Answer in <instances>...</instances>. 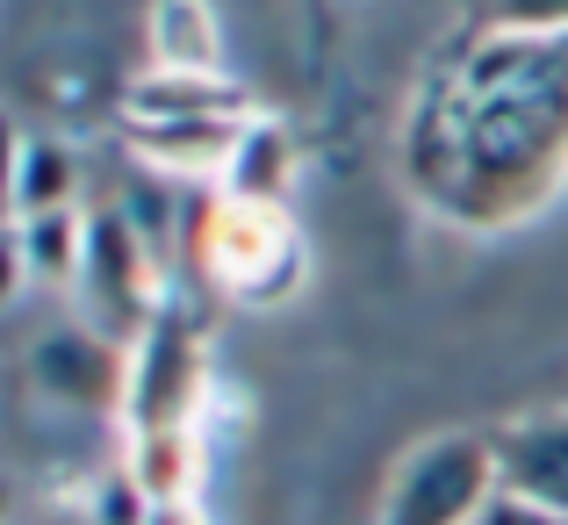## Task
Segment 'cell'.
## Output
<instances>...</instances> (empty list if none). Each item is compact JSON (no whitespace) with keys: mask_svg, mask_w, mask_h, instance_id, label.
<instances>
[{"mask_svg":"<svg viewBox=\"0 0 568 525\" xmlns=\"http://www.w3.org/2000/svg\"><path fill=\"white\" fill-rule=\"evenodd\" d=\"M130 475L152 504H194L202 489V432L194 425H166V432H130Z\"/></svg>","mask_w":568,"mask_h":525,"instance_id":"obj_9","label":"cell"},{"mask_svg":"<svg viewBox=\"0 0 568 525\" xmlns=\"http://www.w3.org/2000/svg\"><path fill=\"white\" fill-rule=\"evenodd\" d=\"M29 388L51 411H72V417H123L130 346L109 339L101 324H51L29 346Z\"/></svg>","mask_w":568,"mask_h":525,"instance_id":"obj_3","label":"cell"},{"mask_svg":"<svg viewBox=\"0 0 568 525\" xmlns=\"http://www.w3.org/2000/svg\"><path fill=\"white\" fill-rule=\"evenodd\" d=\"M504 29H568V0H497Z\"/></svg>","mask_w":568,"mask_h":525,"instance_id":"obj_17","label":"cell"},{"mask_svg":"<svg viewBox=\"0 0 568 525\" xmlns=\"http://www.w3.org/2000/svg\"><path fill=\"white\" fill-rule=\"evenodd\" d=\"M497 489H504L497 440L439 432L396 468V483L382 497V525H475Z\"/></svg>","mask_w":568,"mask_h":525,"instance_id":"obj_2","label":"cell"},{"mask_svg":"<svg viewBox=\"0 0 568 525\" xmlns=\"http://www.w3.org/2000/svg\"><path fill=\"white\" fill-rule=\"evenodd\" d=\"M497 468H504V489H518V497L568 518V417H540V425L504 432Z\"/></svg>","mask_w":568,"mask_h":525,"instance_id":"obj_7","label":"cell"},{"mask_svg":"<svg viewBox=\"0 0 568 525\" xmlns=\"http://www.w3.org/2000/svg\"><path fill=\"white\" fill-rule=\"evenodd\" d=\"M144 37H152L159 72H223V29L209 14V0H159Z\"/></svg>","mask_w":568,"mask_h":525,"instance_id":"obj_11","label":"cell"},{"mask_svg":"<svg viewBox=\"0 0 568 525\" xmlns=\"http://www.w3.org/2000/svg\"><path fill=\"white\" fill-rule=\"evenodd\" d=\"M475 525H568L561 512H547V504H532V497H518V489H497V497L483 504V518Z\"/></svg>","mask_w":568,"mask_h":525,"instance_id":"obj_15","label":"cell"},{"mask_svg":"<svg viewBox=\"0 0 568 525\" xmlns=\"http://www.w3.org/2000/svg\"><path fill=\"white\" fill-rule=\"evenodd\" d=\"M80 295L109 339H138L144 324L159 317V281H152V245H144L138 216L130 209H94V223H87V274H80Z\"/></svg>","mask_w":568,"mask_h":525,"instance_id":"obj_4","label":"cell"},{"mask_svg":"<svg viewBox=\"0 0 568 525\" xmlns=\"http://www.w3.org/2000/svg\"><path fill=\"white\" fill-rule=\"evenodd\" d=\"M22 130L0 115V223H14V173H22Z\"/></svg>","mask_w":568,"mask_h":525,"instance_id":"obj_18","label":"cell"},{"mask_svg":"<svg viewBox=\"0 0 568 525\" xmlns=\"http://www.w3.org/2000/svg\"><path fill=\"white\" fill-rule=\"evenodd\" d=\"M152 525H202V512H194V504H159Z\"/></svg>","mask_w":568,"mask_h":525,"instance_id":"obj_19","label":"cell"},{"mask_svg":"<svg viewBox=\"0 0 568 525\" xmlns=\"http://www.w3.org/2000/svg\"><path fill=\"white\" fill-rule=\"evenodd\" d=\"M87 209H51V216H22V260L37 289H80L87 274Z\"/></svg>","mask_w":568,"mask_h":525,"instance_id":"obj_12","label":"cell"},{"mask_svg":"<svg viewBox=\"0 0 568 525\" xmlns=\"http://www.w3.org/2000/svg\"><path fill=\"white\" fill-rule=\"evenodd\" d=\"M51 209H80V152L58 138H29L22 173H14V223L51 216Z\"/></svg>","mask_w":568,"mask_h":525,"instance_id":"obj_13","label":"cell"},{"mask_svg":"<svg viewBox=\"0 0 568 525\" xmlns=\"http://www.w3.org/2000/svg\"><path fill=\"white\" fill-rule=\"evenodd\" d=\"M8 512H14V489H8V475H0V525H8Z\"/></svg>","mask_w":568,"mask_h":525,"instance_id":"obj_20","label":"cell"},{"mask_svg":"<svg viewBox=\"0 0 568 525\" xmlns=\"http://www.w3.org/2000/svg\"><path fill=\"white\" fill-rule=\"evenodd\" d=\"M22 289H37V281H29V260H22V231L0 223V310L22 303Z\"/></svg>","mask_w":568,"mask_h":525,"instance_id":"obj_16","label":"cell"},{"mask_svg":"<svg viewBox=\"0 0 568 525\" xmlns=\"http://www.w3.org/2000/svg\"><path fill=\"white\" fill-rule=\"evenodd\" d=\"M194 411H202V339L181 317H152L130 339L123 425L130 432H166V425H194Z\"/></svg>","mask_w":568,"mask_h":525,"instance_id":"obj_5","label":"cell"},{"mask_svg":"<svg viewBox=\"0 0 568 525\" xmlns=\"http://www.w3.org/2000/svg\"><path fill=\"white\" fill-rule=\"evenodd\" d=\"M245 115H181V123H130V152L166 180H223Z\"/></svg>","mask_w":568,"mask_h":525,"instance_id":"obj_6","label":"cell"},{"mask_svg":"<svg viewBox=\"0 0 568 525\" xmlns=\"http://www.w3.org/2000/svg\"><path fill=\"white\" fill-rule=\"evenodd\" d=\"M152 518H159V504L138 489V475H130V468H115V475H101V483H94L87 525H152Z\"/></svg>","mask_w":568,"mask_h":525,"instance_id":"obj_14","label":"cell"},{"mask_svg":"<svg viewBox=\"0 0 568 525\" xmlns=\"http://www.w3.org/2000/svg\"><path fill=\"white\" fill-rule=\"evenodd\" d=\"M130 123H181V115H245V94H237L223 72H144L123 94Z\"/></svg>","mask_w":568,"mask_h":525,"instance_id":"obj_8","label":"cell"},{"mask_svg":"<svg viewBox=\"0 0 568 525\" xmlns=\"http://www.w3.org/2000/svg\"><path fill=\"white\" fill-rule=\"evenodd\" d=\"M194 260L237 303H274L295 274H303V238H295V216L281 202H216L202 209V231H194Z\"/></svg>","mask_w":568,"mask_h":525,"instance_id":"obj_1","label":"cell"},{"mask_svg":"<svg viewBox=\"0 0 568 525\" xmlns=\"http://www.w3.org/2000/svg\"><path fill=\"white\" fill-rule=\"evenodd\" d=\"M288 173H295L288 130L266 123V115H245L237 152H231V166H223L216 194H231V202H281V194H288Z\"/></svg>","mask_w":568,"mask_h":525,"instance_id":"obj_10","label":"cell"}]
</instances>
